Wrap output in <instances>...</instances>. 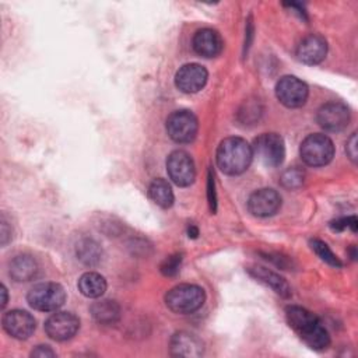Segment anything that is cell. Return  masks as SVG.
<instances>
[{
  "label": "cell",
  "mask_w": 358,
  "mask_h": 358,
  "mask_svg": "<svg viewBox=\"0 0 358 358\" xmlns=\"http://www.w3.org/2000/svg\"><path fill=\"white\" fill-rule=\"evenodd\" d=\"M327 53V42L323 36L312 34L305 36L296 48V57L306 64L320 63Z\"/></svg>",
  "instance_id": "2e32d148"
},
{
  "label": "cell",
  "mask_w": 358,
  "mask_h": 358,
  "mask_svg": "<svg viewBox=\"0 0 358 358\" xmlns=\"http://www.w3.org/2000/svg\"><path fill=\"white\" fill-rule=\"evenodd\" d=\"M281 183L287 189H296L303 183V171L298 168L287 169L281 176Z\"/></svg>",
  "instance_id": "d4e9b609"
},
{
  "label": "cell",
  "mask_w": 358,
  "mask_h": 358,
  "mask_svg": "<svg viewBox=\"0 0 358 358\" xmlns=\"http://www.w3.org/2000/svg\"><path fill=\"white\" fill-rule=\"evenodd\" d=\"M3 329L14 338H28L35 330V319L31 313L14 309L3 316Z\"/></svg>",
  "instance_id": "5bb4252c"
},
{
  "label": "cell",
  "mask_w": 358,
  "mask_h": 358,
  "mask_svg": "<svg viewBox=\"0 0 358 358\" xmlns=\"http://www.w3.org/2000/svg\"><path fill=\"white\" fill-rule=\"evenodd\" d=\"M38 263L29 255H18L8 264V274L17 282H25L35 278Z\"/></svg>",
  "instance_id": "ac0fdd59"
},
{
  "label": "cell",
  "mask_w": 358,
  "mask_h": 358,
  "mask_svg": "<svg viewBox=\"0 0 358 358\" xmlns=\"http://www.w3.org/2000/svg\"><path fill=\"white\" fill-rule=\"evenodd\" d=\"M207 77L208 73L201 64L187 63L178 70L175 76V84L179 91L185 94H194L206 85Z\"/></svg>",
  "instance_id": "7c38bea8"
},
{
  "label": "cell",
  "mask_w": 358,
  "mask_h": 358,
  "mask_svg": "<svg viewBox=\"0 0 358 358\" xmlns=\"http://www.w3.org/2000/svg\"><path fill=\"white\" fill-rule=\"evenodd\" d=\"M169 351L173 357L199 358L204 352V345L197 336L189 331H178L171 337Z\"/></svg>",
  "instance_id": "9a60e30c"
},
{
  "label": "cell",
  "mask_w": 358,
  "mask_h": 358,
  "mask_svg": "<svg viewBox=\"0 0 358 358\" xmlns=\"http://www.w3.org/2000/svg\"><path fill=\"white\" fill-rule=\"evenodd\" d=\"M55 355H56V352L49 345H38L31 352V357H38V358H48V357H55Z\"/></svg>",
  "instance_id": "f1b7e54d"
},
{
  "label": "cell",
  "mask_w": 358,
  "mask_h": 358,
  "mask_svg": "<svg viewBox=\"0 0 358 358\" xmlns=\"http://www.w3.org/2000/svg\"><path fill=\"white\" fill-rule=\"evenodd\" d=\"M249 273L257 278L259 281L264 282L266 285H268L271 289H274L278 295L287 298L291 295V288L288 285V282L277 273L263 267V266H255L252 268H249Z\"/></svg>",
  "instance_id": "d6986e66"
},
{
  "label": "cell",
  "mask_w": 358,
  "mask_h": 358,
  "mask_svg": "<svg viewBox=\"0 0 358 358\" xmlns=\"http://www.w3.org/2000/svg\"><path fill=\"white\" fill-rule=\"evenodd\" d=\"M206 295L201 287L194 284H179L165 295L166 306L179 315L196 312L204 303Z\"/></svg>",
  "instance_id": "3957f363"
},
{
  "label": "cell",
  "mask_w": 358,
  "mask_h": 358,
  "mask_svg": "<svg viewBox=\"0 0 358 358\" xmlns=\"http://www.w3.org/2000/svg\"><path fill=\"white\" fill-rule=\"evenodd\" d=\"M317 123L329 131H340L350 123V110L343 102H327L317 110Z\"/></svg>",
  "instance_id": "8fae6325"
},
{
  "label": "cell",
  "mask_w": 358,
  "mask_h": 358,
  "mask_svg": "<svg viewBox=\"0 0 358 358\" xmlns=\"http://www.w3.org/2000/svg\"><path fill=\"white\" fill-rule=\"evenodd\" d=\"M80 327V320L70 312H56L45 322L46 334L56 341H66L71 338Z\"/></svg>",
  "instance_id": "30bf717a"
},
{
  "label": "cell",
  "mask_w": 358,
  "mask_h": 358,
  "mask_svg": "<svg viewBox=\"0 0 358 358\" xmlns=\"http://www.w3.org/2000/svg\"><path fill=\"white\" fill-rule=\"evenodd\" d=\"M301 158L306 165L323 166L327 165L334 157L333 141L324 134H310L308 136L299 148Z\"/></svg>",
  "instance_id": "5b68a950"
},
{
  "label": "cell",
  "mask_w": 358,
  "mask_h": 358,
  "mask_svg": "<svg viewBox=\"0 0 358 358\" xmlns=\"http://www.w3.org/2000/svg\"><path fill=\"white\" fill-rule=\"evenodd\" d=\"M76 252H77V257L87 266L98 264L102 257L101 246L94 239H88V238H84L77 243Z\"/></svg>",
  "instance_id": "603a6c76"
},
{
  "label": "cell",
  "mask_w": 358,
  "mask_h": 358,
  "mask_svg": "<svg viewBox=\"0 0 358 358\" xmlns=\"http://www.w3.org/2000/svg\"><path fill=\"white\" fill-rule=\"evenodd\" d=\"M308 85L294 76L281 77L275 85V95L287 108L302 106L308 99Z\"/></svg>",
  "instance_id": "ba28073f"
},
{
  "label": "cell",
  "mask_w": 358,
  "mask_h": 358,
  "mask_svg": "<svg viewBox=\"0 0 358 358\" xmlns=\"http://www.w3.org/2000/svg\"><path fill=\"white\" fill-rule=\"evenodd\" d=\"M331 229L333 231H343L345 228H351V231H357V218L352 215V217H344V218H338L336 221H333L330 224Z\"/></svg>",
  "instance_id": "4316f807"
},
{
  "label": "cell",
  "mask_w": 358,
  "mask_h": 358,
  "mask_svg": "<svg viewBox=\"0 0 358 358\" xmlns=\"http://www.w3.org/2000/svg\"><path fill=\"white\" fill-rule=\"evenodd\" d=\"M208 201L211 206V210L215 211V196H214V180L211 173L208 175Z\"/></svg>",
  "instance_id": "f546056e"
},
{
  "label": "cell",
  "mask_w": 358,
  "mask_h": 358,
  "mask_svg": "<svg viewBox=\"0 0 358 358\" xmlns=\"http://www.w3.org/2000/svg\"><path fill=\"white\" fill-rule=\"evenodd\" d=\"M78 291L87 298H99L106 291V280L95 271L84 273L78 280Z\"/></svg>",
  "instance_id": "44dd1931"
},
{
  "label": "cell",
  "mask_w": 358,
  "mask_h": 358,
  "mask_svg": "<svg viewBox=\"0 0 358 358\" xmlns=\"http://www.w3.org/2000/svg\"><path fill=\"white\" fill-rule=\"evenodd\" d=\"M310 248L312 250L327 264L333 266V267H341V262L338 260V257L330 250V248L327 246V243H324L320 239H312L310 241Z\"/></svg>",
  "instance_id": "cb8c5ba5"
},
{
  "label": "cell",
  "mask_w": 358,
  "mask_h": 358,
  "mask_svg": "<svg viewBox=\"0 0 358 358\" xmlns=\"http://www.w3.org/2000/svg\"><path fill=\"white\" fill-rule=\"evenodd\" d=\"M197 234H199L197 228H196V227H193V225H190V228H189V236L196 238V236H197Z\"/></svg>",
  "instance_id": "d6a6232c"
},
{
  "label": "cell",
  "mask_w": 358,
  "mask_h": 358,
  "mask_svg": "<svg viewBox=\"0 0 358 358\" xmlns=\"http://www.w3.org/2000/svg\"><path fill=\"white\" fill-rule=\"evenodd\" d=\"M345 151H347V155L351 158V161H357V134L352 133L351 137L347 140V144H345Z\"/></svg>",
  "instance_id": "83f0119b"
},
{
  "label": "cell",
  "mask_w": 358,
  "mask_h": 358,
  "mask_svg": "<svg viewBox=\"0 0 358 358\" xmlns=\"http://www.w3.org/2000/svg\"><path fill=\"white\" fill-rule=\"evenodd\" d=\"M1 295H3V299H1V308L6 306L7 303V289L4 285H1Z\"/></svg>",
  "instance_id": "1f68e13d"
},
{
  "label": "cell",
  "mask_w": 358,
  "mask_h": 358,
  "mask_svg": "<svg viewBox=\"0 0 358 358\" xmlns=\"http://www.w3.org/2000/svg\"><path fill=\"white\" fill-rule=\"evenodd\" d=\"M150 199L159 207L168 208L173 204V192L165 179H154L148 187Z\"/></svg>",
  "instance_id": "7402d4cb"
},
{
  "label": "cell",
  "mask_w": 358,
  "mask_h": 358,
  "mask_svg": "<svg viewBox=\"0 0 358 358\" xmlns=\"http://www.w3.org/2000/svg\"><path fill=\"white\" fill-rule=\"evenodd\" d=\"M252 151L266 166H278L285 155L284 140L275 133H263L255 140Z\"/></svg>",
  "instance_id": "8992f818"
},
{
  "label": "cell",
  "mask_w": 358,
  "mask_h": 358,
  "mask_svg": "<svg viewBox=\"0 0 358 358\" xmlns=\"http://www.w3.org/2000/svg\"><path fill=\"white\" fill-rule=\"evenodd\" d=\"M192 45L194 52L203 57H215L224 48L221 35L211 28L199 29L193 36Z\"/></svg>",
  "instance_id": "e0dca14e"
},
{
  "label": "cell",
  "mask_w": 358,
  "mask_h": 358,
  "mask_svg": "<svg viewBox=\"0 0 358 358\" xmlns=\"http://www.w3.org/2000/svg\"><path fill=\"white\" fill-rule=\"evenodd\" d=\"M166 171L169 178L178 186H189L196 176L194 162L192 157L182 150H176L169 154L166 159Z\"/></svg>",
  "instance_id": "9c48e42d"
},
{
  "label": "cell",
  "mask_w": 358,
  "mask_h": 358,
  "mask_svg": "<svg viewBox=\"0 0 358 358\" xmlns=\"http://www.w3.org/2000/svg\"><path fill=\"white\" fill-rule=\"evenodd\" d=\"M182 263V256L180 255H172L168 256L162 263H161V273L166 277H173L178 274Z\"/></svg>",
  "instance_id": "484cf974"
},
{
  "label": "cell",
  "mask_w": 358,
  "mask_h": 358,
  "mask_svg": "<svg viewBox=\"0 0 358 358\" xmlns=\"http://www.w3.org/2000/svg\"><path fill=\"white\" fill-rule=\"evenodd\" d=\"M281 206L280 194L268 187L253 192L248 200L249 211L256 217L274 215Z\"/></svg>",
  "instance_id": "4fadbf2b"
},
{
  "label": "cell",
  "mask_w": 358,
  "mask_h": 358,
  "mask_svg": "<svg viewBox=\"0 0 358 358\" xmlns=\"http://www.w3.org/2000/svg\"><path fill=\"white\" fill-rule=\"evenodd\" d=\"M253 158L252 145L241 137H228L217 148V165L227 175L245 172Z\"/></svg>",
  "instance_id": "7a4b0ae2"
},
{
  "label": "cell",
  "mask_w": 358,
  "mask_h": 358,
  "mask_svg": "<svg viewBox=\"0 0 358 358\" xmlns=\"http://www.w3.org/2000/svg\"><path fill=\"white\" fill-rule=\"evenodd\" d=\"M27 301L29 306L36 310L53 312L63 306L66 301V291L56 282H39L29 289Z\"/></svg>",
  "instance_id": "277c9868"
},
{
  "label": "cell",
  "mask_w": 358,
  "mask_h": 358,
  "mask_svg": "<svg viewBox=\"0 0 358 358\" xmlns=\"http://www.w3.org/2000/svg\"><path fill=\"white\" fill-rule=\"evenodd\" d=\"M1 245L4 246L11 239V229L7 228V222L4 218H1Z\"/></svg>",
  "instance_id": "4dcf8cb0"
},
{
  "label": "cell",
  "mask_w": 358,
  "mask_h": 358,
  "mask_svg": "<svg viewBox=\"0 0 358 358\" xmlns=\"http://www.w3.org/2000/svg\"><path fill=\"white\" fill-rule=\"evenodd\" d=\"M197 117L186 109L175 110L166 119L168 136L176 143H189L197 133Z\"/></svg>",
  "instance_id": "52a82bcc"
},
{
  "label": "cell",
  "mask_w": 358,
  "mask_h": 358,
  "mask_svg": "<svg viewBox=\"0 0 358 358\" xmlns=\"http://www.w3.org/2000/svg\"><path fill=\"white\" fill-rule=\"evenodd\" d=\"M92 317L101 324L116 323L120 317V306L110 299H102L91 305Z\"/></svg>",
  "instance_id": "ffe728a7"
},
{
  "label": "cell",
  "mask_w": 358,
  "mask_h": 358,
  "mask_svg": "<svg viewBox=\"0 0 358 358\" xmlns=\"http://www.w3.org/2000/svg\"><path fill=\"white\" fill-rule=\"evenodd\" d=\"M285 316L288 324L308 347L316 351H322L329 347L330 336L319 317L312 312L292 305L285 309Z\"/></svg>",
  "instance_id": "6da1fadb"
}]
</instances>
